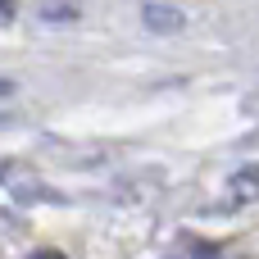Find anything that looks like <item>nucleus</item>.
<instances>
[{
    "label": "nucleus",
    "instance_id": "1",
    "mask_svg": "<svg viewBox=\"0 0 259 259\" xmlns=\"http://www.w3.org/2000/svg\"><path fill=\"white\" fill-rule=\"evenodd\" d=\"M146 23H150V27H178L173 9H159V5H146Z\"/></svg>",
    "mask_w": 259,
    "mask_h": 259
},
{
    "label": "nucleus",
    "instance_id": "2",
    "mask_svg": "<svg viewBox=\"0 0 259 259\" xmlns=\"http://www.w3.org/2000/svg\"><path fill=\"white\" fill-rule=\"evenodd\" d=\"M14 18V0H0V23H9Z\"/></svg>",
    "mask_w": 259,
    "mask_h": 259
},
{
    "label": "nucleus",
    "instance_id": "3",
    "mask_svg": "<svg viewBox=\"0 0 259 259\" xmlns=\"http://www.w3.org/2000/svg\"><path fill=\"white\" fill-rule=\"evenodd\" d=\"M9 91H14V82H9V77H0V96H9Z\"/></svg>",
    "mask_w": 259,
    "mask_h": 259
},
{
    "label": "nucleus",
    "instance_id": "4",
    "mask_svg": "<svg viewBox=\"0 0 259 259\" xmlns=\"http://www.w3.org/2000/svg\"><path fill=\"white\" fill-rule=\"evenodd\" d=\"M5 173H9V168H5V164H0V182H5Z\"/></svg>",
    "mask_w": 259,
    "mask_h": 259
}]
</instances>
